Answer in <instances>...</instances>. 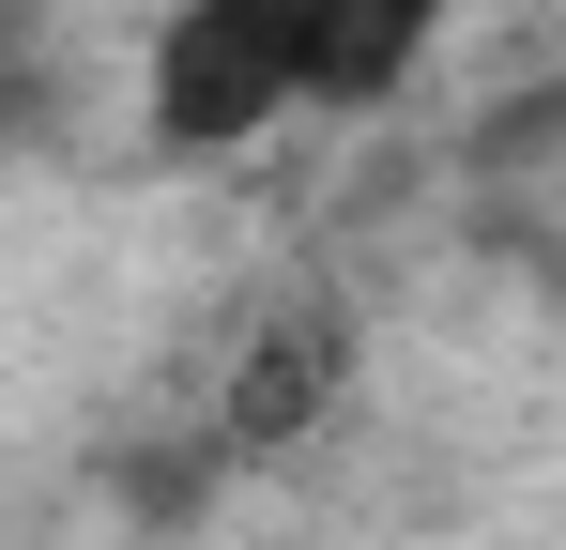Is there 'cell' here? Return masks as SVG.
<instances>
[{
  "label": "cell",
  "mask_w": 566,
  "mask_h": 550,
  "mask_svg": "<svg viewBox=\"0 0 566 550\" xmlns=\"http://www.w3.org/2000/svg\"><path fill=\"white\" fill-rule=\"evenodd\" d=\"M138 107H154L169 154H245L261 123L306 107V0H185L154 31Z\"/></svg>",
  "instance_id": "cell-1"
},
{
  "label": "cell",
  "mask_w": 566,
  "mask_h": 550,
  "mask_svg": "<svg viewBox=\"0 0 566 550\" xmlns=\"http://www.w3.org/2000/svg\"><path fill=\"white\" fill-rule=\"evenodd\" d=\"M444 0H306V107H382L429 62Z\"/></svg>",
  "instance_id": "cell-3"
},
{
  "label": "cell",
  "mask_w": 566,
  "mask_h": 550,
  "mask_svg": "<svg viewBox=\"0 0 566 550\" xmlns=\"http://www.w3.org/2000/svg\"><path fill=\"white\" fill-rule=\"evenodd\" d=\"M46 107H62V46H46V15H31V0H0V154H15V138H46Z\"/></svg>",
  "instance_id": "cell-4"
},
{
  "label": "cell",
  "mask_w": 566,
  "mask_h": 550,
  "mask_svg": "<svg viewBox=\"0 0 566 550\" xmlns=\"http://www.w3.org/2000/svg\"><path fill=\"white\" fill-rule=\"evenodd\" d=\"M337 382H353V321L322 306V290H291L276 321L230 352V382H214V444L261 458V444H306L322 413H337Z\"/></svg>",
  "instance_id": "cell-2"
}]
</instances>
